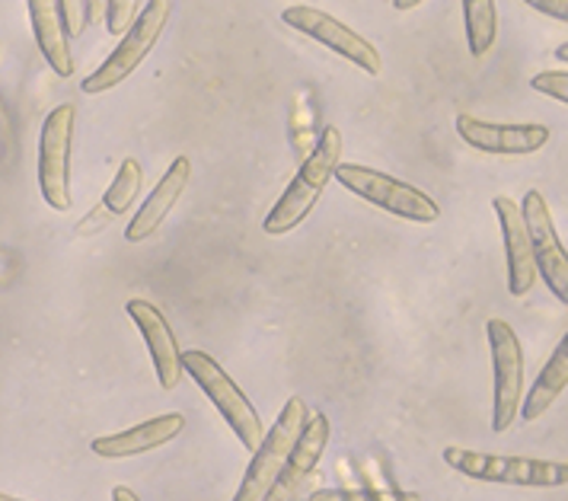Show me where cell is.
Listing matches in <instances>:
<instances>
[{"label": "cell", "mask_w": 568, "mask_h": 501, "mask_svg": "<svg viewBox=\"0 0 568 501\" xmlns=\"http://www.w3.org/2000/svg\"><path fill=\"white\" fill-rule=\"evenodd\" d=\"M524 3L534 7L542 17H549V20L568 23V0H524Z\"/></svg>", "instance_id": "obj_25"}, {"label": "cell", "mask_w": 568, "mask_h": 501, "mask_svg": "<svg viewBox=\"0 0 568 501\" xmlns=\"http://www.w3.org/2000/svg\"><path fill=\"white\" fill-rule=\"evenodd\" d=\"M530 90L540 93L546 100H556L568 106V74L566 71H540L537 78L530 80Z\"/></svg>", "instance_id": "obj_22"}, {"label": "cell", "mask_w": 568, "mask_h": 501, "mask_svg": "<svg viewBox=\"0 0 568 501\" xmlns=\"http://www.w3.org/2000/svg\"><path fill=\"white\" fill-rule=\"evenodd\" d=\"M87 17L90 23H105V0H87Z\"/></svg>", "instance_id": "obj_26"}, {"label": "cell", "mask_w": 568, "mask_h": 501, "mask_svg": "<svg viewBox=\"0 0 568 501\" xmlns=\"http://www.w3.org/2000/svg\"><path fill=\"white\" fill-rule=\"evenodd\" d=\"M307 422H311V406L301 396H291L282 406V416L265 431L262 444L253 453V463H250V470H246L231 501H265V495L272 492V485L282 476L287 453L294 448V441L301 438V431L307 428Z\"/></svg>", "instance_id": "obj_6"}, {"label": "cell", "mask_w": 568, "mask_h": 501, "mask_svg": "<svg viewBox=\"0 0 568 501\" xmlns=\"http://www.w3.org/2000/svg\"><path fill=\"white\" fill-rule=\"evenodd\" d=\"M342 163V132L336 125H326L307 160L301 163L297 176L291 180V185L282 192V198L272 205V212L265 214L262 231L268 237H284L294 227H301L316 208L323 188L329 185V180L336 176V166Z\"/></svg>", "instance_id": "obj_1"}, {"label": "cell", "mask_w": 568, "mask_h": 501, "mask_svg": "<svg viewBox=\"0 0 568 501\" xmlns=\"http://www.w3.org/2000/svg\"><path fill=\"white\" fill-rule=\"evenodd\" d=\"M307 501H418V495L389 489H320L311 492Z\"/></svg>", "instance_id": "obj_21"}, {"label": "cell", "mask_w": 568, "mask_h": 501, "mask_svg": "<svg viewBox=\"0 0 568 501\" xmlns=\"http://www.w3.org/2000/svg\"><path fill=\"white\" fill-rule=\"evenodd\" d=\"M182 370L199 384V390L211 399V406L221 412V419L231 425L236 441L250 453H256L262 438H265V428H262L256 406L233 384L231 374L221 368L211 355H205L202 348L182 351Z\"/></svg>", "instance_id": "obj_3"}, {"label": "cell", "mask_w": 568, "mask_h": 501, "mask_svg": "<svg viewBox=\"0 0 568 501\" xmlns=\"http://www.w3.org/2000/svg\"><path fill=\"white\" fill-rule=\"evenodd\" d=\"M486 339L491 351V374H495V390H491V431L501 434L508 431L520 416V393H524V348L520 339L505 319L486 323Z\"/></svg>", "instance_id": "obj_7"}, {"label": "cell", "mask_w": 568, "mask_h": 501, "mask_svg": "<svg viewBox=\"0 0 568 501\" xmlns=\"http://www.w3.org/2000/svg\"><path fill=\"white\" fill-rule=\"evenodd\" d=\"M466 45L473 58H486L498 35V10L495 0H464Z\"/></svg>", "instance_id": "obj_20"}, {"label": "cell", "mask_w": 568, "mask_h": 501, "mask_svg": "<svg viewBox=\"0 0 568 501\" xmlns=\"http://www.w3.org/2000/svg\"><path fill=\"white\" fill-rule=\"evenodd\" d=\"M291 501H307V495H304V499H291Z\"/></svg>", "instance_id": "obj_31"}, {"label": "cell", "mask_w": 568, "mask_h": 501, "mask_svg": "<svg viewBox=\"0 0 568 501\" xmlns=\"http://www.w3.org/2000/svg\"><path fill=\"white\" fill-rule=\"evenodd\" d=\"M0 501H23V499H13V495H3V492H0Z\"/></svg>", "instance_id": "obj_30"}, {"label": "cell", "mask_w": 568, "mask_h": 501, "mask_svg": "<svg viewBox=\"0 0 568 501\" xmlns=\"http://www.w3.org/2000/svg\"><path fill=\"white\" fill-rule=\"evenodd\" d=\"M78 109L71 103L54 106L42 122L39 137V188L45 205L54 212L71 208V147H74Z\"/></svg>", "instance_id": "obj_8"}, {"label": "cell", "mask_w": 568, "mask_h": 501, "mask_svg": "<svg viewBox=\"0 0 568 501\" xmlns=\"http://www.w3.org/2000/svg\"><path fill=\"white\" fill-rule=\"evenodd\" d=\"M491 208L501 227L505 239V259H508V290L511 297H527L537 285V259H534V243L527 234V224L520 217V205L508 195H495Z\"/></svg>", "instance_id": "obj_13"}, {"label": "cell", "mask_w": 568, "mask_h": 501, "mask_svg": "<svg viewBox=\"0 0 568 501\" xmlns=\"http://www.w3.org/2000/svg\"><path fill=\"white\" fill-rule=\"evenodd\" d=\"M182 428H185V419H182L180 412H166V416H156L151 422L134 425L129 431H115V434L97 438L93 441V453L103 457V460L141 457V453H151V450L176 441Z\"/></svg>", "instance_id": "obj_16"}, {"label": "cell", "mask_w": 568, "mask_h": 501, "mask_svg": "<svg viewBox=\"0 0 568 501\" xmlns=\"http://www.w3.org/2000/svg\"><path fill=\"white\" fill-rule=\"evenodd\" d=\"M425 0H393V7L399 10V13H406V10H415V7H422Z\"/></svg>", "instance_id": "obj_28"}, {"label": "cell", "mask_w": 568, "mask_h": 501, "mask_svg": "<svg viewBox=\"0 0 568 501\" xmlns=\"http://www.w3.org/2000/svg\"><path fill=\"white\" fill-rule=\"evenodd\" d=\"M170 13H173V0H148L144 10L134 17L129 32L122 35L119 49H112V54L105 58L103 64L90 78H83L80 90L87 96H97V93H109L119 83H125L141 68V61L151 54L156 42H160L163 29L170 23Z\"/></svg>", "instance_id": "obj_5"}, {"label": "cell", "mask_w": 568, "mask_h": 501, "mask_svg": "<svg viewBox=\"0 0 568 501\" xmlns=\"http://www.w3.org/2000/svg\"><path fill=\"white\" fill-rule=\"evenodd\" d=\"M189 180H192V160L176 157L170 163V170L160 176V183H156L154 192L148 195V202H144V205L138 208V214L129 221L125 239H129V243H144L154 231H160L163 221H166V217L173 214V208H176V202L182 198Z\"/></svg>", "instance_id": "obj_15"}, {"label": "cell", "mask_w": 568, "mask_h": 501, "mask_svg": "<svg viewBox=\"0 0 568 501\" xmlns=\"http://www.w3.org/2000/svg\"><path fill=\"white\" fill-rule=\"evenodd\" d=\"M444 463L466 479L498 482V485H524V489H559L568 485V463L562 460H537V457H501L469 448H444Z\"/></svg>", "instance_id": "obj_2"}, {"label": "cell", "mask_w": 568, "mask_h": 501, "mask_svg": "<svg viewBox=\"0 0 568 501\" xmlns=\"http://www.w3.org/2000/svg\"><path fill=\"white\" fill-rule=\"evenodd\" d=\"M29 20L36 42L45 54V61L52 64L58 78H71L74 74V52H71V35L61 17V3L58 0H27Z\"/></svg>", "instance_id": "obj_17"}, {"label": "cell", "mask_w": 568, "mask_h": 501, "mask_svg": "<svg viewBox=\"0 0 568 501\" xmlns=\"http://www.w3.org/2000/svg\"><path fill=\"white\" fill-rule=\"evenodd\" d=\"M112 501H141V499L131 492L129 485H115V489H112Z\"/></svg>", "instance_id": "obj_27"}, {"label": "cell", "mask_w": 568, "mask_h": 501, "mask_svg": "<svg viewBox=\"0 0 568 501\" xmlns=\"http://www.w3.org/2000/svg\"><path fill=\"white\" fill-rule=\"evenodd\" d=\"M556 61H562V64H568V42H562V45H559V49H556Z\"/></svg>", "instance_id": "obj_29"}, {"label": "cell", "mask_w": 568, "mask_h": 501, "mask_svg": "<svg viewBox=\"0 0 568 501\" xmlns=\"http://www.w3.org/2000/svg\"><path fill=\"white\" fill-rule=\"evenodd\" d=\"M61 3V17H64V27L68 35L80 39L83 29L90 27V17H87V0H58Z\"/></svg>", "instance_id": "obj_24"}, {"label": "cell", "mask_w": 568, "mask_h": 501, "mask_svg": "<svg viewBox=\"0 0 568 501\" xmlns=\"http://www.w3.org/2000/svg\"><path fill=\"white\" fill-rule=\"evenodd\" d=\"M457 134L473 151L495 157H527L549 144V129L540 122H486L469 112L457 115Z\"/></svg>", "instance_id": "obj_11"}, {"label": "cell", "mask_w": 568, "mask_h": 501, "mask_svg": "<svg viewBox=\"0 0 568 501\" xmlns=\"http://www.w3.org/2000/svg\"><path fill=\"white\" fill-rule=\"evenodd\" d=\"M520 217L527 224V234L534 243V259H537V275L552 290L556 300L568 307V253L559 239V231L552 224L549 205L537 188H530L520 202Z\"/></svg>", "instance_id": "obj_10"}, {"label": "cell", "mask_w": 568, "mask_h": 501, "mask_svg": "<svg viewBox=\"0 0 568 501\" xmlns=\"http://www.w3.org/2000/svg\"><path fill=\"white\" fill-rule=\"evenodd\" d=\"M566 387H568V333L562 336V342L556 345V351L549 355V361L542 365L540 374H537V380H534V387H530L527 399L520 402V419H524V422H537V419H542V416L556 406V399L566 393Z\"/></svg>", "instance_id": "obj_18"}, {"label": "cell", "mask_w": 568, "mask_h": 501, "mask_svg": "<svg viewBox=\"0 0 568 501\" xmlns=\"http://www.w3.org/2000/svg\"><path fill=\"white\" fill-rule=\"evenodd\" d=\"M282 23L297 29L301 35H307L313 42H320L323 49H329L338 58L352 61L367 78H381L384 74V58H381V52L364 35H358L355 29L345 27L342 20H336L333 13L316 10V7H304V3H294V7H287L282 13Z\"/></svg>", "instance_id": "obj_9"}, {"label": "cell", "mask_w": 568, "mask_h": 501, "mask_svg": "<svg viewBox=\"0 0 568 501\" xmlns=\"http://www.w3.org/2000/svg\"><path fill=\"white\" fill-rule=\"evenodd\" d=\"M134 10H138V0H105V29L112 35H125L134 23Z\"/></svg>", "instance_id": "obj_23"}, {"label": "cell", "mask_w": 568, "mask_h": 501, "mask_svg": "<svg viewBox=\"0 0 568 501\" xmlns=\"http://www.w3.org/2000/svg\"><path fill=\"white\" fill-rule=\"evenodd\" d=\"M329 444V419L323 412H311V422L301 431V438L294 441V448L284 460L282 476L272 485V492L265 501H291L307 495V482L316 473V463L323 457V450Z\"/></svg>", "instance_id": "obj_12"}, {"label": "cell", "mask_w": 568, "mask_h": 501, "mask_svg": "<svg viewBox=\"0 0 568 501\" xmlns=\"http://www.w3.org/2000/svg\"><path fill=\"white\" fill-rule=\"evenodd\" d=\"M141 183H144V170H141V163L131 157L122 160V166H119L115 180H112V185L105 188L100 208L80 224V234H93V231H100V227H103L105 221L122 217V214L129 212L131 205H134V198H138V192H141Z\"/></svg>", "instance_id": "obj_19"}, {"label": "cell", "mask_w": 568, "mask_h": 501, "mask_svg": "<svg viewBox=\"0 0 568 501\" xmlns=\"http://www.w3.org/2000/svg\"><path fill=\"white\" fill-rule=\"evenodd\" d=\"M125 310H129L131 323L141 329V336H144V342H148V351H151V361H154L160 387H163V390H176L182 377V351L180 342H176V333L170 329L166 317L156 310L154 304H148V300H141V297L129 300Z\"/></svg>", "instance_id": "obj_14"}, {"label": "cell", "mask_w": 568, "mask_h": 501, "mask_svg": "<svg viewBox=\"0 0 568 501\" xmlns=\"http://www.w3.org/2000/svg\"><path fill=\"white\" fill-rule=\"evenodd\" d=\"M333 180L345 185L348 192H355L362 202L393 214V217H403L413 224H435L440 217V205L432 195H425L422 188L403 183L396 176H387L381 170L362 166V163H338Z\"/></svg>", "instance_id": "obj_4"}]
</instances>
